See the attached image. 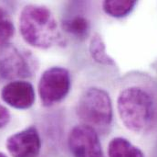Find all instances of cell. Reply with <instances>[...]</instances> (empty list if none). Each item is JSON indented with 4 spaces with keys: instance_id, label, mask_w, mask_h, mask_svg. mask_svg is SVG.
Returning a JSON list of instances; mask_svg holds the SVG:
<instances>
[{
    "instance_id": "obj_1",
    "label": "cell",
    "mask_w": 157,
    "mask_h": 157,
    "mask_svg": "<svg viewBox=\"0 0 157 157\" xmlns=\"http://www.w3.org/2000/svg\"><path fill=\"white\" fill-rule=\"evenodd\" d=\"M116 107L121 121L132 132H146L155 123L156 102L144 86L131 85L122 89L118 96Z\"/></svg>"
},
{
    "instance_id": "obj_2",
    "label": "cell",
    "mask_w": 157,
    "mask_h": 157,
    "mask_svg": "<svg viewBox=\"0 0 157 157\" xmlns=\"http://www.w3.org/2000/svg\"><path fill=\"white\" fill-rule=\"evenodd\" d=\"M18 25L23 39L38 49H48L60 39L58 22L45 6H26L20 12Z\"/></svg>"
},
{
    "instance_id": "obj_3",
    "label": "cell",
    "mask_w": 157,
    "mask_h": 157,
    "mask_svg": "<svg viewBox=\"0 0 157 157\" xmlns=\"http://www.w3.org/2000/svg\"><path fill=\"white\" fill-rule=\"evenodd\" d=\"M76 113L83 124L96 129H106L113 119V101L109 93L99 86H90L79 96Z\"/></svg>"
},
{
    "instance_id": "obj_4",
    "label": "cell",
    "mask_w": 157,
    "mask_h": 157,
    "mask_svg": "<svg viewBox=\"0 0 157 157\" xmlns=\"http://www.w3.org/2000/svg\"><path fill=\"white\" fill-rule=\"evenodd\" d=\"M71 77L68 69L61 66H52L45 70L38 85L41 104L51 107L61 102L70 93Z\"/></svg>"
},
{
    "instance_id": "obj_5",
    "label": "cell",
    "mask_w": 157,
    "mask_h": 157,
    "mask_svg": "<svg viewBox=\"0 0 157 157\" xmlns=\"http://www.w3.org/2000/svg\"><path fill=\"white\" fill-rule=\"evenodd\" d=\"M35 59L29 52L13 46H5L0 52V78L6 80L27 78L33 75Z\"/></svg>"
},
{
    "instance_id": "obj_6",
    "label": "cell",
    "mask_w": 157,
    "mask_h": 157,
    "mask_svg": "<svg viewBox=\"0 0 157 157\" xmlns=\"http://www.w3.org/2000/svg\"><path fill=\"white\" fill-rule=\"evenodd\" d=\"M68 144L73 157H105L96 130L85 124L71 129Z\"/></svg>"
},
{
    "instance_id": "obj_7",
    "label": "cell",
    "mask_w": 157,
    "mask_h": 157,
    "mask_svg": "<svg viewBox=\"0 0 157 157\" xmlns=\"http://www.w3.org/2000/svg\"><path fill=\"white\" fill-rule=\"evenodd\" d=\"M6 147L12 157H36L41 149V139L37 128L30 126L9 136Z\"/></svg>"
},
{
    "instance_id": "obj_8",
    "label": "cell",
    "mask_w": 157,
    "mask_h": 157,
    "mask_svg": "<svg viewBox=\"0 0 157 157\" xmlns=\"http://www.w3.org/2000/svg\"><path fill=\"white\" fill-rule=\"evenodd\" d=\"M2 100L16 109L31 108L36 99L34 86L28 81L15 80L5 85L0 93Z\"/></svg>"
},
{
    "instance_id": "obj_9",
    "label": "cell",
    "mask_w": 157,
    "mask_h": 157,
    "mask_svg": "<svg viewBox=\"0 0 157 157\" xmlns=\"http://www.w3.org/2000/svg\"><path fill=\"white\" fill-rule=\"evenodd\" d=\"M109 157H144L143 151L128 139L115 137L108 144Z\"/></svg>"
},
{
    "instance_id": "obj_10",
    "label": "cell",
    "mask_w": 157,
    "mask_h": 157,
    "mask_svg": "<svg viewBox=\"0 0 157 157\" xmlns=\"http://www.w3.org/2000/svg\"><path fill=\"white\" fill-rule=\"evenodd\" d=\"M61 28L68 34L78 39H84L90 33V25L86 17L82 15H74L63 19Z\"/></svg>"
},
{
    "instance_id": "obj_11",
    "label": "cell",
    "mask_w": 157,
    "mask_h": 157,
    "mask_svg": "<svg viewBox=\"0 0 157 157\" xmlns=\"http://www.w3.org/2000/svg\"><path fill=\"white\" fill-rule=\"evenodd\" d=\"M89 52L91 59L103 65H114V60L106 51V45L102 37L99 33H94L90 39Z\"/></svg>"
},
{
    "instance_id": "obj_12",
    "label": "cell",
    "mask_w": 157,
    "mask_h": 157,
    "mask_svg": "<svg viewBox=\"0 0 157 157\" xmlns=\"http://www.w3.org/2000/svg\"><path fill=\"white\" fill-rule=\"evenodd\" d=\"M136 1L130 0H107L102 2L103 11L110 17L121 19L129 15L136 6Z\"/></svg>"
},
{
    "instance_id": "obj_13",
    "label": "cell",
    "mask_w": 157,
    "mask_h": 157,
    "mask_svg": "<svg viewBox=\"0 0 157 157\" xmlns=\"http://www.w3.org/2000/svg\"><path fill=\"white\" fill-rule=\"evenodd\" d=\"M15 26L9 14L0 7V48L8 45L15 35Z\"/></svg>"
},
{
    "instance_id": "obj_14",
    "label": "cell",
    "mask_w": 157,
    "mask_h": 157,
    "mask_svg": "<svg viewBox=\"0 0 157 157\" xmlns=\"http://www.w3.org/2000/svg\"><path fill=\"white\" fill-rule=\"evenodd\" d=\"M9 120H10L9 110L5 106L0 104V129L6 127L8 124Z\"/></svg>"
},
{
    "instance_id": "obj_15",
    "label": "cell",
    "mask_w": 157,
    "mask_h": 157,
    "mask_svg": "<svg viewBox=\"0 0 157 157\" xmlns=\"http://www.w3.org/2000/svg\"><path fill=\"white\" fill-rule=\"evenodd\" d=\"M0 157H7V156H6L4 153H1V152H0Z\"/></svg>"
}]
</instances>
